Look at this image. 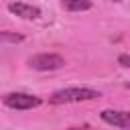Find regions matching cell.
<instances>
[{
	"label": "cell",
	"instance_id": "6da1fadb",
	"mask_svg": "<svg viewBox=\"0 0 130 130\" xmlns=\"http://www.w3.org/2000/svg\"><path fill=\"white\" fill-rule=\"evenodd\" d=\"M95 98H100V91L91 87H63L55 91L49 98V102L51 104H73V102H89Z\"/></svg>",
	"mask_w": 130,
	"mask_h": 130
},
{
	"label": "cell",
	"instance_id": "7a4b0ae2",
	"mask_svg": "<svg viewBox=\"0 0 130 130\" xmlns=\"http://www.w3.org/2000/svg\"><path fill=\"white\" fill-rule=\"evenodd\" d=\"M26 63L30 69H37V71H55L65 65V59L57 53H39V55H32Z\"/></svg>",
	"mask_w": 130,
	"mask_h": 130
},
{
	"label": "cell",
	"instance_id": "3957f363",
	"mask_svg": "<svg viewBox=\"0 0 130 130\" xmlns=\"http://www.w3.org/2000/svg\"><path fill=\"white\" fill-rule=\"evenodd\" d=\"M41 102H43L41 98L24 93V91H12V93H6L2 98V104L10 110H30V108L41 106Z\"/></svg>",
	"mask_w": 130,
	"mask_h": 130
},
{
	"label": "cell",
	"instance_id": "277c9868",
	"mask_svg": "<svg viewBox=\"0 0 130 130\" xmlns=\"http://www.w3.org/2000/svg\"><path fill=\"white\" fill-rule=\"evenodd\" d=\"M100 118L106 124H112L118 128H130V112L126 110H102Z\"/></svg>",
	"mask_w": 130,
	"mask_h": 130
},
{
	"label": "cell",
	"instance_id": "5b68a950",
	"mask_svg": "<svg viewBox=\"0 0 130 130\" xmlns=\"http://www.w3.org/2000/svg\"><path fill=\"white\" fill-rule=\"evenodd\" d=\"M8 10L24 20H35L41 16V8L39 6H32V4H26V2H10L8 4Z\"/></svg>",
	"mask_w": 130,
	"mask_h": 130
},
{
	"label": "cell",
	"instance_id": "8992f818",
	"mask_svg": "<svg viewBox=\"0 0 130 130\" xmlns=\"http://www.w3.org/2000/svg\"><path fill=\"white\" fill-rule=\"evenodd\" d=\"M61 6L69 12H81V10H89L91 8V0H63Z\"/></svg>",
	"mask_w": 130,
	"mask_h": 130
},
{
	"label": "cell",
	"instance_id": "52a82bcc",
	"mask_svg": "<svg viewBox=\"0 0 130 130\" xmlns=\"http://www.w3.org/2000/svg\"><path fill=\"white\" fill-rule=\"evenodd\" d=\"M24 37L12 30H0V43H20Z\"/></svg>",
	"mask_w": 130,
	"mask_h": 130
},
{
	"label": "cell",
	"instance_id": "ba28073f",
	"mask_svg": "<svg viewBox=\"0 0 130 130\" xmlns=\"http://www.w3.org/2000/svg\"><path fill=\"white\" fill-rule=\"evenodd\" d=\"M118 63L122 65V67H130V55L126 53V55H120L118 57Z\"/></svg>",
	"mask_w": 130,
	"mask_h": 130
},
{
	"label": "cell",
	"instance_id": "9c48e42d",
	"mask_svg": "<svg viewBox=\"0 0 130 130\" xmlns=\"http://www.w3.org/2000/svg\"><path fill=\"white\" fill-rule=\"evenodd\" d=\"M67 130H93V128L87 126V124H83V126H71V128H67Z\"/></svg>",
	"mask_w": 130,
	"mask_h": 130
},
{
	"label": "cell",
	"instance_id": "30bf717a",
	"mask_svg": "<svg viewBox=\"0 0 130 130\" xmlns=\"http://www.w3.org/2000/svg\"><path fill=\"white\" fill-rule=\"evenodd\" d=\"M126 89H130V81H128V83H126Z\"/></svg>",
	"mask_w": 130,
	"mask_h": 130
},
{
	"label": "cell",
	"instance_id": "8fae6325",
	"mask_svg": "<svg viewBox=\"0 0 130 130\" xmlns=\"http://www.w3.org/2000/svg\"><path fill=\"white\" fill-rule=\"evenodd\" d=\"M114 2H118V0H114Z\"/></svg>",
	"mask_w": 130,
	"mask_h": 130
}]
</instances>
